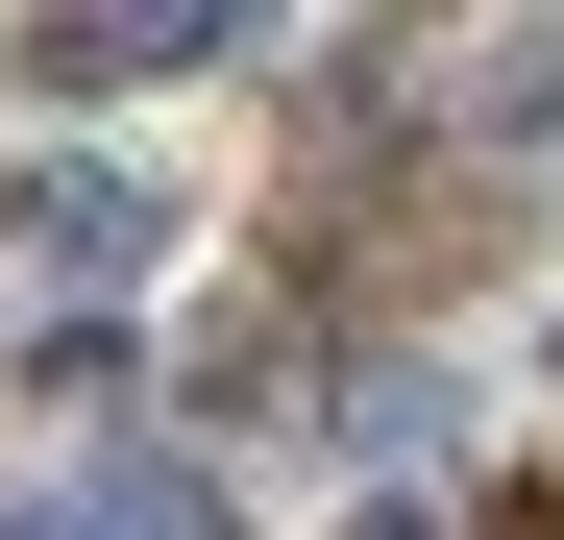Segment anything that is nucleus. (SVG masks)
I'll return each instance as SVG.
<instances>
[{
  "label": "nucleus",
  "mask_w": 564,
  "mask_h": 540,
  "mask_svg": "<svg viewBox=\"0 0 564 540\" xmlns=\"http://www.w3.org/2000/svg\"><path fill=\"white\" fill-rule=\"evenodd\" d=\"M344 540H442V516H417V492H393V516H344Z\"/></svg>",
  "instance_id": "nucleus-8"
},
{
  "label": "nucleus",
  "mask_w": 564,
  "mask_h": 540,
  "mask_svg": "<svg viewBox=\"0 0 564 540\" xmlns=\"http://www.w3.org/2000/svg\"><path fill=\"white\" fill-rule=\"evenodd\" d=\"M25 540H221V492L172 467V442H99V467H74V492H50Z\"/></svg>",
  "instance_id": "nucleus-3"
},
{
  "label": "nucleus",
  "mask_w": 564,
  "mask_h": 540,
  "mask_svg": "<svg viewBox=\"0 0 564 540\" xmlns=\"http://www.w3.org/2000/svg\"><path fill=\"white\" fill-rule=\"evenodd\" d=\"M491 540H564V467H516V492H491Z\"/></svg>",
  "instance_id": "nucleus-7"
},
{
  "label": "nucleus",
  "mask_w": 564,
  "mask_h": 540,
  "mask_svg": "<svg viewBox=\"0 0 564 540\" xmlns=\"http://www.w3.org/2000/svg\"><path fill=\"white\" fill-rule=\"evenodd\" d=\"M295 393H319V295H246L197 344V418H295Z\"/></svg>",
  "instance_id": "nucleus-4"
},
{
  "label": "nucleus",
  "mask_w": 564,
  "mask_h": 540,
  "mask_svg": "<svg viewBox=\"0 0 564 540\" xmlns=\"http://www.w3.org/2000/svg\"><path fill=\"white\" fill-rule=\"evenodd\" d=\"M221 50H270V0H25V99L50 123L148 99V74H221Z\"/></svg>",
  "instance_id": "nucleus-1"
},
{
  "label": "nucleus",
  "mask_w": 564,
  "mask_h": 540,
  "mask_svg": "<svg viewBox=\"0 0 564 540\" xmlns=\"http://www.w3.org/2000/svg\"><path fill=\"white\" fill-rule=\"evenodd\" d=\"M25 393H50V418H123L148 369H123V320H50V344H25Z\"/></svg>",
  "instance_id": "nucleus-5"
},
{
  "label": "nucleus",
  "mask_w": 564,
  "mask_h": 540,
  "mask_svg": "<svg viewBox=\"0 0 564 540\" xmlns=\"http://www.w3.org/2000/svg\"><path fill=\"white\" fill-rule=\"evenodd\" d=\"M540 123H564V25H516V50H491V148H540Z\"/></svg>",
  "instance_id": "nucleus-6"
},
{
  "label": "nucleus",
  "mask_w": 564,
  "mask_h": 540,
  "mask_svg": "<svg viewBox=\"0 0 564 540\" xmlns=\"http://www.w3.org/2000/svg\"><path fill=\"white\" fill-rule=\"evenodd\" d=\"M0 222H25V246L74 270V295H123V270L172 246V197H148V172H99V148H74V172H25V197H0Z\"/></svg>",
  "instance_id": "nucleus-2"
}]
</instances>
